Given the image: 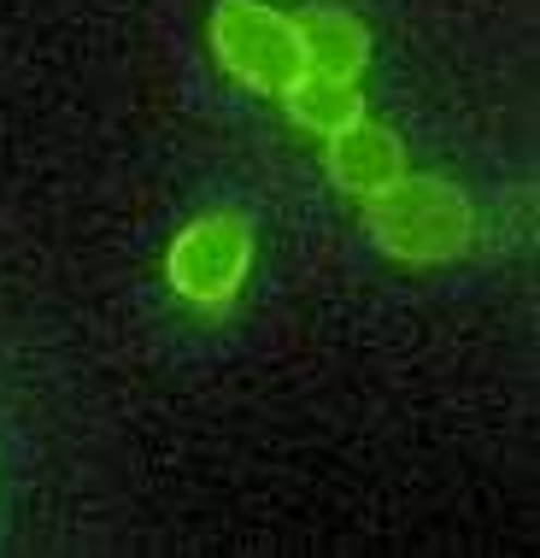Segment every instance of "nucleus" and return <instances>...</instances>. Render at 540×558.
<instances>
[{
	"mask_svg": "<svg viewBox=\"0 0 540 558\" xmlns=\"http://www.w3.org/2000/svg\"><path fill=\"white\" fill-rule=\"evenodd\" d=\"M365 230L370 241L400 265H446L470 253L476 241V213L458 183L446 177H394L382 194L365 201Z\"/></svg>",
	"mask_w": 540,
	"mask_h": 558,
	"instance_id": "f257e3e1",
	"label": "nucleus"
},
{
	"mask_svg": "<svg viewBox=\"0 0 540 558\" xmlns=\"http://www.w3.org/2000/svg\"><path fill=\"white\" fill-rule=\"evenodd\" d=\"M206 36H212L218 65L242 88H259V95H282L306 71L299 24L282 7H265V0H218Z\"/></svg>",
	"mask_w": 540,
	"mask_h": 558,
	"instance_id": "f03ea898",
	"label": "nucleus"
},
{
	"mask_svg": "<svg viewBox=\"0 0 540 558\" xmlns=\"http://www.w3.org/2000/svg\"><path fill=\"white\" fill-rule=\"evenodd\" d=\"M253 270V230L242 213H200L176 230L164 253V277L188 306H230Z\"/></svg>",
	"mask_w": 540,
	"mask_h": 558,
	"instance_id": "7ed1b4c3",
	"label": "nucleus"
},
{
	"mask_svg": "<svg viewBox=\"0 0 540 558\" xmlns=\"http://www.w3.org/2000/svg\"><path fill=\"white\" fill-rule=\"evenodd\" d=\"M323 165L329 177H335V189L358 194V201H370V194H382L394 177H405V142L388 124H370V118H353L347 130L323 135Z\"/></svg>",
	"mask_w": 540,
	"mask_h": 558,
	"instance_id": "20e7f679",
	"label": "nucleus"
},
{
	"mask_svg": "<svg viewBox=\"0 0 540 558\" xmlns=\"http://www.w3.org/2000/svg\"><path fill=\"white\" fill-rule=\"evenodd\" d=\"M299 48H306V71H323V77L358 83L370 65V29L358 12L347 7H311L299 12Z\"/></svg>",
	"mask_w": 540,
	"mask_h": 558,
	"instance_id": "39448f33",
	"label": "nucleus"
},
{
	"mask_svg": "<svg viewBox=\"0 0 540 558\" xmlns=\"http://www.w3.org/2000/svg\"><path fill=\"white\" fill-rule=\"evenodd\" d=\"M277 100H282V112H289L299 130H311V135H335V130H347L353 118H365V95H358V83L323 77V71H299Z\"/></svg>",
	"mask_w": 540,
	"mask_h": 558,
	"instance_id": "423d86ee",
	"label": "nucleus"
}]
</instances>
